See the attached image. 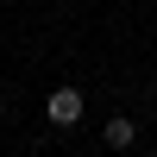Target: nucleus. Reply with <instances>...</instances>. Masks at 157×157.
Masks as SVG:
<instances>
[{
  "instance_id": "1",
  "label": "nucleus",
  "mask_w": 157,
  "mask_h": 157,
  "mask_svg": "<svg viewBox=\"0 0 157 157\" xmlns=\"http://www.w3.org/2000/svg\"><path fill=\"white\" fill-rule=\"evenodd\" d=\"M44 113H50V126H75L82 120V88H57Z\"/></svg>"
},
{
  "instance_id": "2",
  "label": "nucleus",
  "mask_w": 157,
  "mask_h": 157,
  "mask_svg": "<svg viewBox=\"0 0 157 157\" xmlns=\"http://www.w3.org/2000/svg\"><path fill=\"white\" fill-rule=\"evenodd\" d=\"M132 138H138V126L126 120V113H113V120H107V145H113V151H126Z\"/></svg>"
}]
</instances>
